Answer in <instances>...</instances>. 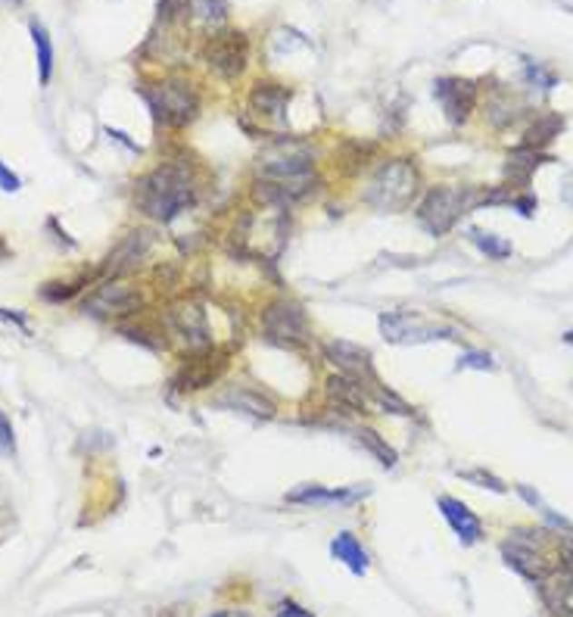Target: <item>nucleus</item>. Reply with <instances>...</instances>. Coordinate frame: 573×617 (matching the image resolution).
<instances>
[{
    "label": "nucleus",
    "mask_w": 573,
    "mask_h": 617,
    "mask_svg": "<svg viewBox=\"0 0 573 617\" xmlns=\"http://www.w3.org/2000/svg\"><path fill=\"white\" fill-rule=\"evenodd\" d=\"M134 203L150 219L172 222L175 215H181L184 209H191L197 203V184H193L187 165L165 163L137 181Z\"/></svg>",
    "instance_id": "f257e3e1"
},
{
    "label": "nucleus",
    "mask_w": 573,
    "mask_h": 617,
    "mask_svg": "<svg viewBox=\"0 0 573 617\" xmlns=\"http://www.w3.org/2000/svg\"><path fill=\"white\" fill-rule=\"evenodd\" d=\"M418 169L411 159H390L380 169L374 172V178L368 181L365 203H371L380 213H399V209H409L418 197Z\"/></svg>",
    "instance_id": "f03ea898"
},
{
    "label": "nucleus",
    "mask_w": 573,
    "mask_h": 617,
    "mask_svg": "<svg viewBox=\"0 0 573 617\" xmlns=\"http://www.w3.org/2000/svg\"><path fill=\"white\" fill-rule=\"evenodd\" d=\"M470 206H477V197L468 187H430L424 194V200L418 203V224L433 237H442L455 228V222L468 213Z\"/></svg>",
    "instance_id": "7ed1b4c3"
},
{
    "label": "nucleus",
    "mask_w": 573,
    "mask_h": 617,
    "mask_svg": "<svg viewBox=\"0 0 573 617\" xmlns=\"http://www.w3.org/2000/svg\"><path fill=\"white\" fill-rule=\"evenodd\" d=\"M141 94L150 104V110L156 113V119L165 122V125L181 128L197 119L200 113V94L191 82H184V78H165V82L143 88Z\"/></svg>",
    "instance_id": "20e7f679"
},
{
    "label": "nucleus",
    "mask_w": 573,
    "mask_h": 617,
    "mask_svg": "<svg viewBox=\"0 0 573 617\" xmlns=\"http://www.w3.org/2000/svg\"><path fill=\"white\" fill-rule=\"evenodd\" d=\"M262 331L272 343L300 350L311 340V324L306 309L296 300H274L262 309Z\"/></svg>",
    "instance_id": "39448f33"
},
{
    "label": "nucleus",
    "mask_w": 573,
    "mask_h": 617,
    "mask_svg": "<svg viewBox=\"0 0 573 617\" xmlns=\"http://www.w3.org/2000/svg\"><path fill=\"white\" fill-rule=\"evenodd\" d=\"M315 169V150L300 137H281L259 154V178H302Z\"/></svg>",
    "instance_id": "423d86ee"
},
{
    "label": "nucleus",
    "mask_w": 573,
    "mask_h": 617,
    "mask_svg": "<svg viewBox=\"0 0 573 617\" xmlns=\"http://www.w3.org/2000/svg\"><path fill=\"white\" fill-rule=\"evenodd\" d=\"M380 333L387 343L399 346H418V343H430V340H452L455 328L449 324L427 322L420 312L411 309H393L380 315Z\"/></svg>",
    "instance_id": "0eeeda50"
},
{
    "label": "nucleus",
    "mask_w": 573,
    "mask_h": 617,
    "mask_svg": "<svg viewBox=\"0 0 573 617\" xmlns=\"http://www.w3.org/2000/svg\"><path fill=\"white\" fill-rule=\"evenodd\" d=\"M203 60L222 78H237L250 60V41L241 28H222V32L209 35L206 47H203Z\"/></svg>",
    "instance_id": "6e6552de"
},
{
    "label": "nucleus",
    "mask_w": 573,
    "mask_h": 617,
    "mask_svg": "<svg viewBox=\"0 0 573 617\" xmlns=\"http://www.w3.org/2000/svg\"><path fill=\"white\" fill-rule=\"evenodd\" d=\"M548 530H539V536H533V530H514L511 540L502 542V558L508 568H514L520 577L539 583L542 577L551 571L546 555H542V542H546Z\"/></svg>",
    "instance_id": "1a4fd4ad"
},
{
    "label": "nucleus",
    "mask_w": 573,
    "mask_h": 617,
    "mask_svg": "<svg viewBox=\"0 0 573 617\" xmlns=\"http://www.w3.org/2000/svg\"><path fill=\"white\" fill-rule=\"evenodd\" d=\"M324 355L337 365L340 374L359 381L365 390L371 387V383H380V377H377V372H374L371 353H368L365 346L350 343V340H331V343L324 346Z\"/></svg>",
    "instance_id": "9d476101"
},
{
    "label": "nucleus",
    "mask_w": 573,
    "mask_h": 617,
    "mask_svg": "<svg viewBox=\"0 0 573 617\" xmlns=\"http://www.w3.org/2000/svg\"><path fill=\"white\" fill-rule=\"evenodd\" d=\"M433 97L440 100L446 119L452 125H461L477 106V85L468 82V78H437L433 82Z\"/></svg>",
    "instance_id": "9b49d317"
},
{
    "label": "nucleus",
    "mask_w": 573,
    "mask_h": 617,
    "mask_svg": "<svg viewBox=\"0 0 573 617\" xmlns=\"http://www.w3.org/2000/svg\"><path fill=\"white\" fill-rule=\"evenodd\" d=\"M137 306H141V294L128 284H119V281H106L84 300V312L97 318H119L134 312Z\"/></svg>",
    "instance_id": "f8f14e48"
},
{
    "label": "nucleus",
    "mask_w": 573,
    "mask_h": 617,
    "mask_svg": "<svg viewBox=\"0 0 573 617\" xmlns=\"http://www.w3.org/2000/svg\"><path fill=\"white\" fill-rule=\"evenodd\" d=\"M172 328L181 333V340L187 343V350H209L212 346V333H209V322H206V309L193 300H184L178 306H172L169 312Z\"/></svg>",
    "instance_id": "ddd939ff"
},
{
    "label": "nucleus",
    "mask_w": 573,
    "mask_h": 617,
    "mask_svg": "<svg viewBox=\"0 0 573 617\" xmlns=\"http://www.w3.org/2000/svg\"><path fill=\"white\" fill-rule=\"evenodd\" d=\"M315 187V175L302 178H259L256 181V200L272 203V206H293Z\"/></svg>",
    "instance_id": "4468645a"
},
{
    "label": "nucleus",
    "mask_w": 573,
    "mask_h": 617,
    "mask_svg": "<svg viewBox=\"0 0 573 617\" xmlns=\"http://www.w3.org/2000/svg\"><path fill=\"white\" fill-rule=\"evenodd\" d=\"M290 88L278 82H256V88L250 91V110L265 122H284L287 119V106H290Z\"/></svg>",
    "instance_id": "2eb2a0df"
},
{
    "label": "nucleus",
    "mask_w": 573,
    "mask_h": 617,
    "mask_svg": "<svg viewBox=\"0 0 573 617\" xmlns=\"http://www.w3.org/2000/svg\"><path fill=\"white\" fill-rule=\"evenodd\" d=\"M437 505H440L442 518L449 521V527L455 530V536L461 540V546H474V542H480V540H483V524H480V518H477V514L461 503V499H455V496H440V499H437Z\"/></svg>",
    "instance_id": "dca6fc26"
},
{
    "label": "nucleus",
    "mask_w": 573,
    "mask_h": 617,
    "mask_svg": "<svg viewBox=\"0 0 573 617\" xmlns=\"http://www.w3.org/2000/svg\"><path fill=\"white\" fill-rule=\"evenodd\" d=\"M539 595L551 614L573 617V571H548L539 580Z\"/></svg>",
    "instance_id": "f3484780"
},
{
    "label": "nucleus",
    "mask_w": 573,
    "mask_h": 617,
    "mask_svg": "<svg viewBox=\"0 0 573 617\" xmlns=\"http://www.w3.org/2000/svg\"><path fill=\"white\" fill-rule=\"evenodd\" d=\"M365 496V490H328V486H318V483H306V486H296V490L287 493V503L293 505H311V508H321V505H352Z\"/></svg>",
    "instance_id": "a211bd4d"
},
{
    "label": "nucleus",
    "mask_w": 573,
    "mask_h": 617,
    "mask_svg": "<svg viewBox=\"0 0 573 617\" xmlns=\"http://www.w3.org/2000/svg\"><path fill=\"white\" fill-rule=\"evenodd\" d=\"M150 253V231H132L106 259V272L110 274H128L143 263V256Z\"/></svg>",
    "instance_id": "6ab92c4d"
},
{
    "label": "nucleus",
    "mask_w": 573,
    "mask_h": 617,
    "mask_svg": "<svg viewBox=\"0 0 573 617\" xmlns=\"http://www.w3.org/2000/svg\"><path fill=\"white\" fill-rule=\"evenodd\" d=\"M328 399L337 405L340 412H371L374 409L368 390L346 374H331L328 377Z\"/></svg>",
    "instance_id": "aec40b11"
},
{
    "label": "nucleus",
    "mask_w": 573,
    "mask_h": 617,
    "mask_svg": "<svg viewBox=\"0 0 573 617\" xmlns=\"http://www.w3.org/2000/svg\"><path fill=\"white\" fill-rule=\"evenodd\" d=\"M222 405H231V409H241L246 415H256V418H274L278 405H274L272 396H265L262 390L250 387V383H237V387H228L219 399Z\"/></svg>",
    "instance_id": "412c9836"
},
{
    "label": "nucleus",
    "mask_w": 573,
    "mask_h": 617,
    "mask_svg": "<svg viewBox=\"0 0 573 617\" xmlns=\"http://www.w3.org/2000/svg\"><path fill=\"white\" fill-rule=\"evenodd\" d=\"M222 372H224V355L203 350V355H193V359L184 365L178 383L187 390H200V387H209V383H212Z\"/></svg>",
    "instance_id": "4be33fe9"
},
{
    "label": "nucleus",
    "mask_w": 573,
    "mask_h": 617,
    "mask_svg": "<svg viewBox=\"0 0 573 617\" xmlns=\"http://www.w3.org/2000/svg\"><path fill=\"white\" fill-rule=\"evenodd\" d=\"M331 555L337 558L340 564H346L355 577H361V573L368 571V552L365 546H361L359 540H355V533H350V530H343V533H337L331 540Z\"/></svg>",
    "instance_id": "5701e85b"
},
{
    "label": "nucleus",
    "mask_w": 573,
    "mask_h": 617,
    "mask_svg": "<svg viewBox=\"0 0 573 617\" xmlns=\"http://www.w3.org/2000/svg\"><path fill=\"white\" fill-rule=\"evenodd\" d=\"M542 163H548V156H542L539 150H527V147H518L514 154H508V178H511V184H527L529 175H533L536 169H539Z\"/></svg>",
    "instance_id": "b1692460"
},
{
    "label": "nucleus",
    "mask_w": 573,
    "mask_h": 617,
    "mask_svg": "<svg viewBox=\"0 0 573 617\" xmlns=\"http://www.w3.org/2000/svg\"><path fill=\"white\" fill-rule=\"evenodd\" d=\"M564 132V119L561 115H542V119H536L533 125L527 128L524 141H520V147L527 150H542L548 147L551 141H555L558 134Z\"/></svg>",
    "instance_id": "393cba45"
},
{
    "label": "nucleus",
    "mask_w": 573,
    "mask_h": 617,
    "mask_svg": "<svg viewBox=\"0 0 573 617\" xmlns=\"http://www.w3.org/2000/svg\"><path fill=\"white\" fill-rule=\"evenodd\" d=\"M28 32H32L35 54H38V82L47 85L50 75H54V41H50L47 28L41 25L38 19H32V23H28Z\"/></svg>",
    "instance_id": "a878e982"
},
{
    "label": "nucleus",
    "mask_w": 573,
    "mask_h": 617,
    "mask_svg": "<svg viewBox=\"0 0 573 617\" xmlns=\"http://www.w3.org/2000/svg\"><path fill=\"white\" fill-rule=\"evenodd\" d=\"M470 241L480 253H486V259H496V263H502V259L511 256V241H505V237H496L489 234V231H480V228H470Z\"/></svg>",
    "instance_id": "bb28decb"
},
{
    "label": "nucleus",
    "mask_w": 573,
    "mask_h": 617,
    "mask_svg": "<svg viewBox=\"0 0 573 617\" xmlns=\"http://www.w3.org/2000/svg\"><path fill=\"white\" fill-rule=\"evenodd\" d=\"M518 100L511 97V94H499L496 100H489V122L496 128H511L514 122H518V115H520V110H518Z\"/></svg>",
    "instance_id": "cd10ccee"
},
{
    "label": "nucleus",
    "mask_w": 573,
    "mask_h": 617,
    "mask_svg": "<svg viewBox=\"0 0 573 617\" xmlns=\"http://www.w3.org/2000/svg\"><path fill=\"white\" fill-rule=\"evenodd\" d=\"M355 437H359V443H365V449H371L383 468H393V464H396V449L387 446L377 431H371V427H359V431H355Z\"/></svg>",
    "instance_id": "c85d7f7f"
},
{
    "label": "nucleus",
    "mask_w": 573,
    "mask_h": 617,
    "mask_svg": "<svg viewBox=\"0 0 573 617\" xmlns=\"http://www.w3.org/2000/svg\"><path fill=\"white\" fill-rule=\"evenodd\" d=\"M193 13H197L203 25L219 28L224 25V19H228V4H224V0H193Z\"/></svg>",
    "instance_id": "c756f323"
},
{
    "label": "nucleus",
    "mask_w": 573,
    "mask_h": 617,
    "mask_svg": "<svg viewBox=\"0 0 573 617\" xmlns=\"http://www.w3.org/2000/svg\"><path fill=\"white\" fill-rule=\"evenodd\" d=\"M524 75H527V82H529V85H539L542 91H551V88L558 85V75H555V72L546 69V66H539V63H533V60H527Z\"/></svg>",
    "instance_id": "7c9ffc66"
},
{
    "label": "nucleus",
    "mask_w": 573,
    "mask_h": 617,
    "mask_svg": "<svg viewBox=\"0 0 573 617\" xmlns=\"http://www.w3.org/2000/svg\"><path fill=\"white\" fill-rule=\"evenodd\" d=\"M461 368L492 372V368H496V362H492V355H489V353H483V350H468V353H461V355H459V372H461Z\"/></svg>",
    "instance_id": "2f4dec72"
},
{
    "label": "nucleus",
    "mask_w": 573,
    "mask_h": 617,
    "mask_svg": "<svg viewBox=\"0 0 573 617\" xmlns=\"http://www.w3.org/2000/svg\"><path fill=\"white\" fill-rule=\"evenodd\" d=\"M461 477H464V481H470V483H477V486H486V490H492V493H505L508 490V486L499 481L496 474H489V471H483V468L461 471Z\"/></svg>",
    "instance_id": "473e14b6"
},
{
    "label": "nucleus",
    "mask_w": 573,
    "mask_h": 617,
    "mask_svg": "<svg viewBox=\"0 0 573 617\" xmlns=\"http://www.w3.org/2000/svg\"><path fill=\"white\" fill-rule=\"evenodd\" d=\"M16 455V437H13L10 418L0 412V459H13Z\"/></svg>",
    "instance_id": "72a5a7b5"
},
{
    "label": "nucleus",
    "mask_w": 573,
    "mask_h": 617,
    "mask_svg": "<svg viewBox=\"0 0 573 617\" xmlns=\"http://www.w3.org/2000/svg\"><path fill=\"white\" fill-rule=\"evenodd\" d=\"M187 10H191L187 0H159V16H163L165 23H175V19L187 16Z\"/></svg>",
    "instance_id": "f704fd0d"
},
{
    "label": "nucleus",
    "mask_w": 573,
    "mask_h": 617,
    "mask_svg": "<svg viewBox=\"0 0 573 617\" xmlns=\"http://www.w3.org/2000/svg\"><path fill=\"white\" fill-rule=\"evenodd\" d=\"M19 187H23V181H19V175H13V172L6 169L4 163H0V191H6V194H16Z\"/></svg>",
    "instance_id": "c9c22d12"
},
{
    "label": "nucleus",
    "mask_w": 573,
    "mask_h": 617,
    "mask_svg": "<svg viewBox=\"0 0 573 617\" xmlns=\"http://www.w3.org/2000/svg\"><path fill=\"white\" fill-rule=\"evenodd\" d=\"M558 555H561V562H564V568L573 571V533L564 536L561 542H558Z\"/></svg>",
    "instance_id": "e433bc0d"
},
{
    "label": "nucleus",
    "mask_w": 573,
    "mask_h": 617,
    "mask_svg": "<svg viewBox=\"0 0 573 617\" xmlns=\"http://www.w3.org/2000/svg\"><path fill=\"white\" fill-rule=\"evenodd\" d=\"M274 617H315L311 612H306V608H300L296 602H284V605L278 608V614Z\"/></svg>",
    "instance_id": "4c0bfd02"
},
{
    "label": "nucleus",
    "mask_w": 573,
    "mask_h": 617,
    "mask_svg": "<svg viewBox=\"0 0 573 617\" xmlns=\"http://www.w3.org/2000/svg\"><path fill=\"white\" fill-rule=\"evenodd\" d=\"M511 206L518 209L520 215H533V209H536V197H511Z\"/></svg>",
    "instance_id": "58836bf2"
},
{
    "label": "nucleus",
    "mask_w": 573,
    "mask_h": 617,
    "mask_svg": "<svg viewBox=\"0 0 573 617\" xmlns=\"http://www.w3.org/2000/svg\"><path fill=\"white\" fill-rule=\"evenodd\" d=\"M518 493H520V496H524L527 503L533 505V508H542V499H539V493H533V490H529V486H524V483H520V486H518Z\"/></svg>",
    "instance_id": "ea45409f"
},
{
    "label": "nucleus",
    "mask_w": 573,
    "mask_h": 617,
    "mask_svg": "<svg viewBox=\"0 0 573 617\" xmlns=\"http://www.w3.org/2000/svg\"><path fill=\"white\" fill-rule=\"evenodd\" d=\"M0 318H4V322H10V324H16V328H23V331H25V318L19 315V312H6V309H0Z\"/></svg>",
    "instance_id": "a19ab883"
},
{
    "label": "nucleus",
    "mask_w": 573,
    "mask_h": 617,
    "mask_svg": "<svg viewBox=\"0 0 573 617\" xmlns=\"http://www.w3.org/2000/svg\"><path fill=\"white\" fill-rule=\"evenodd\" d=\"M564 343H568V346H573V331H568V333H564Z\"/></svg>",
    "instance_id": "79ce46f5"
},
{
    "label": "nucleus",
    "mask_w": 573,
    "mask_h": 617,
    "mask_svg": "<svg viewBox=\"0 0 573 617\" xmlns=\"http://www.w3.org/2000/svg\"><path fill=\"white\" fill-rule=\"evenodd\" d=\"M4 4H23V0H4Z\"/></svg>",
    "instance_id": "37998d69"
}]
</instances>
